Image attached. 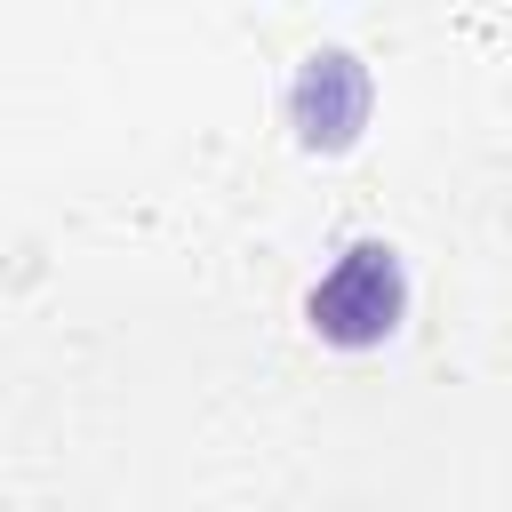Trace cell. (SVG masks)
<instances>
[{"instance_id":"cell-1","label":"cell","mask_w":512,"mask_h":512,"mask_svg":"<svg viewBox=\"0 0 512 512\" xmlns=\"http://www.w3.org/2000/svg\"><path fill=\"white\" fill-rule=\"evenodd\" d=\"M400 320V272L384 248H352L320 288H312V328L336 344H376Z\"/></svg>"}]
</instances>
